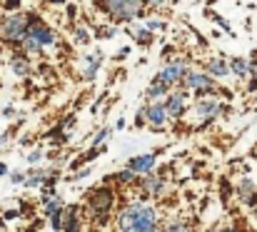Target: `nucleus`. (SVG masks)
<instances>
[{
    "mask_svg": "<svg viewBox=\"0 0 257 232\" xmlns=\"http://www.w3.org/2000/svg\"><path fill=\"white\" fill-rule=\"evenodd\" d=\"M117 232H160V212L148 202H127L115 217Z\"/></svg>",
    "mask_w": 257,
    "mask_h": 232,
    "instance_id": "obj_1",
    "label": "nucleus"
},
{
    "mask_svg": "<svg viewBox=\"0 0 257 232\" xmlns=\"http://www.w3.org/2000/svg\"><path fill=\"white\" fill-rule=\"evenodd\" d=\"M30 25V13H5L0 18V40L8 45H20Z\"/></svg>",
    "mask_w": 257,
    "mask_h": 232,
    "instance_id": "obj_2",
    "label": "nucleus"
},
{
    "mask_svg": "<svg viewBox=\"0 0 257 232\" xmlns=\"http://www.w3.org/2000/svg\"><path fill=\"white\" fill-rule=\"evenodd\" d=\"M97 10H102L110 20H115V23H133L135 18H140L143 15V10H145V3H138V0H115V3H100V5H95Z\"/></svg>",
    "mask_w": 257,
    "mask_h": 232,
    "instance_id": "obj_3",
    "label": "nucleus"
},
{
    "mask_svg": "<svg viewBox=\"0 0 257 232\" xmlns=\"http://www.w3.org/2000/svg\"><path fill=\"white\" fill-rule=\"evenodd\" d=\"M85 202H87V207H90V212H95V215H107V212L115 207V202H117V192H115V187H110V185H100V187H92V190L87 192Z\"/></svg>",
    "mask_w": 257,
    "mask_h": 232,
    "instance_id": "obj_4",
    "label": "nucleus"
},
{
    "mask_svg": "<svg viewBox=\"0 0 257 232\" xmlns=\"http://www.w3.org/2000/svg\"><path fill=\"white\" fill-rule=\"evenodd\" d=\"M177 85H180L182 92H200L202 97H205V95H215V90H217V87H215V80L207 75V73L192 70V68L182 75V80H180Z\"/></svg>",
    "mask_w": 257,
    "mask_h": 232,
    "instance_id": "obj_5",
    "label": "nucleus"
},
{
    "mask_svg": "<svg viewBox=\"0 0 257 232\" xmlns=\"http://www.w3.org/2000/svg\"><path fill=\"white\" fill-rule=\"evenodd\" d=\"M25 38L35 40L43 50H48V48H55V45H58V33H55L48 23H43L38 15H30V25H28Z\"/></svg>",
    "mask_w": 257,
    "mask_h": 232,
    "instance_id": "obj_6",
    "label": "nucleus"
},
{
    "mask_svg": "<svg viewBox=\"0 0 257 232\" xmlns=\"http://www.w3.org/2000/svg\"><path fill=\"white\" fill-rule=\"evenodd\" d=\"M190 70V60L187 58H172L170 63H165L163 68H160V73H158V82H163L165 87H172V85H177L182 75Z\"/></svg>",
    "mask_w": 257,
    "mask_h": 232,
    "instance_id": "obj_7",
    "label": "nucleus"
},
{
    "mask_svg": "<svg viewBox=\"0 0 257 232\" xmlns=\"http://www.w3.org/2000/svg\"><path fill=\"white\" fill-rule=\"evenodd\" d=\"M222 102H220V97H215V95H205V97H197L195 100V115L202 120V123H212L215 118H220L222 115Z\"/></svg>",
    "mask_w": 257,
    "mask_h": 232,
    "instance_id": "obj_8",
    "label": "nucleus"
},
{
    "mask_svg": "<svg viewBox=\"0 0 257 232\" xmlns=\"http://www.w3.org/2000/svg\"><path fill=\"white\" fill-rule=\"evenodd\" d=\"M163 107H165V112H168V120L182 118L185 110H187V92H182V90H172V92H168L165 100H163Z\"/></svg>",
    "mask_w": 257,
    "mask_h": 232,
    "instance_id": "obj_9",
    "label": "nucleus"
},
{
    "mask_svg": "<svg viewBox=\"0 0 257 232\" xmlns=\"http://www.w3.org/2000/svg\"><path fill=\"white\" fill-rule=\"evenodd\" d=\"M143 115H145V125L153 128V130H163L170 120H168V112L163 107V102H150L143 107Z\"/></svg>",
    "mask_w": 257,
    "mask_h": 232,
    "instance_id": "obj_10",
    "label": "nucleus"
},
{
    "mask_svg": "<svg viewBox=\"0 0 257 232\" xmlns=\"http://www.w3.org/2000/svg\"><path fill=\"white\" fill-rule=\"evenodd\" d=\"M155 167H158V155L145 153V155H135V157H130L125 170H130L133 175H150Z\"/></svg>",
    "mask_w": 257,
    "mask_h": 232,
    "instance_id": "obj_11",
    "label": "nucleus"
},
{
    "mask_svg": "<svg viewBox=\"0 0 257 232\" xmlns=\"http://www.w3.org/2000/svg\"><path fill=\"white\" fill-rule=\"evenodd\" d=\"M138 185H140V190H143V195L145 197H160L165 190H168V182H165V177H160V175H143V177H138Z\"/></svg>",
    "mask_w": 257,
    "mask_h": 232,
    "instance_id": "obj_12",
    "label": "nucleus"
},
{
    "mask_svg": "<svg viewBox=\"0 0 257 232\" xmlns=\"http://www.w3.org/2000/svg\"><path fill=\"white\" fill-rule=\"evenodd\" d=\"M100 65H102V53H100V50H92V53L83 55V70H80V77H83V80H95Z\"/></svg>",
    "mask_w": 257,
    "mask_h": 232,
    "instance_id": "obj_13",
    "label": "nucleus"
},
{
    "mask_svg": "<svg viewBox=\"0 0 257 232\" xmlns=\"http://www.w3.org/2000/svg\"><path fill=\"white\" fill-rule=\"evenodd\" d=\"M50 172H53V170H48V167H33L30 172H25L23 185H25L28 190H33V187H43L45 180L50 177Z\"/></svg>",
    "mask_w": 257,
    "mask_h": 232,
    "instance_id": "obj_14",
    "label": "nucleus"
},
{
    "mask_svg": "<svg viewBox=\"0 0 257 232\" xmlns=\"http://www.w3.org/2000/svg\"><path fill=\"white\" fill-rule=\"evenodd\" d=\"M207 75L212 77H227L230 75V68H227V58L225 55H212L207 58Z\"/></svg>",
    "mask_w": 257,
    "mask_h": 232,
    "instance_id": "obj_15",
    "label": "nucleus"
},
{
    "mask_svg": "<svg viewBox=\"0 0 257 232\" xmlns=\"http://www.w3.org/2000/svg\"><path fill=\"white\" fill-rule=\"evenodd\" d=\"M43 207H45V217H48V220L55 217V215H63V210H65L63 200H60L55 192H48V195L43 197Z\"/></svg>",
    "mask_w": 257,
    "mask_h": 232,
    "instance_id": "obj_16",
    "label": "nucleus"
},
{
    "mask_svg": "<svg viewBox=\"0 0 257 232\" xmlns=\"http://www.w3.org/2000/svg\"><path fill=\"white\" fill-rule=\"evenodd\" d=\"M10 70H13L18 77H28L30 70H33V65H30V60H28L25 55L13 53V55H10Z\"/></svg>",
    "mask_w": 257,
    "mask_h": 232,
    "instance_id": "obj_17",
    "label": "nucleus"
},
{
    "mask_svg": "<svg viewBox=\"0 0 257 232\" xmlns=\"http://www.w3.org/2000/svg\"><path fill=\"white\" fill-rule=\"evenodd\" d=\"M168 92H170V87H165L163 82H158V80L153 77V82H150L148 90H145V100H148V105H150V102H163Z\"/></svg>",
    "mask_w": 257,
    "mask_h": 232,
    "instance_id": "obj_18",
    "label": "nucleus"
},
{
    "mask_svg": "<svg viewBox=\"0 0 257 232\" xmlns=\"http://www.w3.org/2000/svg\"><path fill=\"white\" fill-rule=\"evenodd\" d=\"M255 192H257V185H255L252 177H240V180H237V185H235V195H237L242 202H247Z\"/></svg>",
    "mask_w": 257,
    "mask_h": 232,
    "instance_id": "obj_19",
    "label": "nucleus"
},
{
    "mask_svg": "<svg viewBox=\"0 0 257 232\" xmlns=\"http://www.w3.org/2000/svg\"><path fill=\"white\" fill-rule=\"evenodd\" d=\"M160 232H192V225L185 217H168L160 225Z\"/></svg>",
    "mask_w": 257,
    "mask_h": 232,
    "instance_id": "obj_20",
    "label": "nucleus"
},
{
    "mask_svg": "<svg viewBox=\"0 0 257 232\" xmlns=\"http://www.w3.org/2000/svg\"><path fill=\"white\" fill-rule=\"evenodd\" d=\"M80 217H78V207H65L63 210V232H78Z\"/></svg>",
    "mask_w": 257,
    "mask_h": 232,
    "instance_id": "obj_21",
    "label": "nucleus"
},
{
    "mask_svg": "<svg viewBox=\"0 0 257 232\" xmlns=\"http://www.w3.org/2000/svg\"><path fill=\"white\" fill-rule=\"evenodd\" d=\"M227 68L235 77H247L250 75V65H247V58H232L227 60Z\"/></svg>",
    "mask_w": 257,
    "mask_h": 232,
    "instance_id": "obj_22",
    "label": "nucleus"
},
{
    "mask_svg": "<svg viewBox=\"0 0 257 232\" xmlns=\"http://www.w3.org/2000/svg\"><path fill=\"white\" fill-rule=\"evenodd\" d=\"M90 38H92V30H90L87 25H80V23L73 25V40H75L78 45H87Z\"/></svg>",
    "mask_w": 257,
    "mask_h": 232,
    "instance_id": "obj_23",
    "label": "nucleus"
},
{
    "mask_svg": "<svg viewBox=\"0 0 257 232\" xmlns=\"http://www.w3.org/2000/svg\"><path fill=\"white\" fill-rule=\"evenodd\" d=\"M130 33H133L135 43H138V45H143V48L153 45V40H155V35H153L150 30H145V28H130Z\"/></svg>",
    "mask_w": 257,
    "mask_h": 232,
    "instance_id": "obj_24",
    "label": "nucleus"
},
{
    "mask_svg": "<svg viewBox=\"0 0 257 232\" xmlns=\"http://www.w3.org/2000/svg\"><path fill=\"white\" fill-rule=\"evenodd\" d=\"M207 15H210V20H212V23H217V25H220L225 33H230V35L235 38V30H232V25H230V23H227V20L220 15V13H215V10H207Z\"/></svg>",
    "mask_w": 257,
    "mask_h": 232,
    "instance_id": "obj_25",
    "label": "nucleus"
},
{
    "mask_svg": "<svg viewBox=\"0 0 257 232\" xmlns=\"http://www.w3.org/2000/svg\"><path fill=\"white\" fill-rule=\"evenodd\" d=\"M112 180L120 182V185H135V182H138V175H133L130 170H120V172L112 175Z\"/></svg>",
    "mask_w": 257,
    "mask_h": 232,
    "instance_id": "obj_26",
    "label": "nucleus"
},
{
    "mask_svg": "<svg viewBox=\"0 0 257 232\" xmlns=\"http://www.w3.org/2000/svg\"><path fill=\"white\" fill-rule=\"evenodd\" d=\"M110 133H112V128H102V130H97L95 138H92V150H102V145H105V140H107Z\"/></svg>",
    "mask_w": 257,
    "mask_h": 232,
    "instance_id": "obj_27",
    "label": "nucleus"
},
{
    "mask_svg": "<svg viewBox=\"0 0 257 232\" xmlns=\"http://www.w3.org/2000/svg\"><path fill=\"white\" fill-rule=\"evenodd\" d=\"M25 160H28L30 167H40V162H43V150H30Z\"/></svg>",
    "mask_w": 257,
    "mask_h": 232,
    "instance_id": "obj_28",
    "label": "nucleus"
},
{
    "mask_svg": "<svg viewBox=\"0 0 257 232\" xmlns=\"http://www.w3.org/2000/svg\"><path fill=\"white\" fill-rule=\"evenodd\" d=\"M145 30H150V33L155 35L158 30H165V23H163V20H155V18H150V20L145 23Z\"/></svg>",
    "mask_w": 257,
    "mask_h": 232,
    "instance_id": "obj_29",
    "label": "nucleus"
},
{
    "mask_svg": "<svg viewBox=\"0 0 257 232\" xmlns=\"http://www.w3.org/2000/svg\"><path fill=\"white\" fill-rule=\"evenodd\" d=\"M115 33H117V28H115V25H112V28H110V25H105V28H97V30H95V35H100V38H110V35H115Z\"/></svg>",
    "mask_w": 257,
    "mask_h": 232,
    "instance_id": "obj_30",
    "label": "nucleus"
},
{
    "mask_svg": "<svg viewBox=\"0 0 257 232\" xmlns=\"http://www.w3.org/2000/svg\"><path fill=\"white\" fill-rule=\"evenodd\" d=\"M90 172H92V167H80V170H75V172H73V177H70V180H75V182H78V180H85L87 175H90Z\"/></svg>",
    "mask_w": 257,
    "mask_h": 232,
    "instance_id": "obj_31",
    "label": "nucleus"
},
{
    "mask_svg": "<svg viewBox=\"0 0 257 232\" xmlns=\"http://www.w3.org/2000/svg\"><path fill=\"white\" fill-rule=\"evenodd\" d=\"M23 180H25V172H20V170L10 172V182H13V185H23Z\"/></svg>",
    "mask_w": 257,
    "mask_h": 232,
    "instance_id": "obj_32",
    "label": "nucleus"
},
{
    "mask_svg": "<svg viewBox=\"0 0 257 232\" xmlns=\"http://www.w3.org/2000/svg\"><path fill=\"white\" fill-rule=\"evenodd\" d=\"M250 58H252V60H247V65H250V75L257 77V50L250 55ZM250 75H247V77H250Z\"/></svg>",
    "mask_w": 257,
    "mask_h": 232,
    "instance_id": "obj_33",
    "label": "nucleus"
},
{
    "mask_svg": "<svg viewBox=\"0 0 257 232\" xmlns=\"http://www.w3.org/2000/svg\"><path fill=\"white\" fill-rule=\"evenodd\" d=\"M50 225H53V230H63V215H55V217H50Z\"/></svg>",
    "mask_w": 257,
    "mask_h": 232,
    "instance_id": "obj_34",
    "label": "nucleus"
},
{
    "mask_svg": "<svg viewBox=\"0 0 257 232\" xmlns=\"http://www.w3.org/2000/svg\"><path fill=\"white\" fill-rule=\"evenodd\" d=\"M207 232H240L237 227H227V225H217V227H210Z\"/></svg>",
    "mask_w": 257,
    "mask_h": 232,
    "instance_id": "obj_35",
    "label": "nucleus"
},
{
    "mask_svg": "<svg viewBox=\"0 0 257 232\" xmlns=\"http://www.w3.org/2000/svg\"><path fill=\"white\" fill-rule=\"evenodd\" d=\"M3 217H5V220H18V217H20V210H5Z\"/></svg>",
    "mask_w": 257,
    "mask_h": 232,
    "instance_id": "obj_36",
    "label": "nucleus"
},
{
    "mask_svg": "<svg viewBox=\"0 0 257 232\" xmlns=\"http://www.w3.org/2000/svg\"><path fill=\"white\" fill-rule=\"evenodd\" d=\"M247 90H250V92H255V90H257V77H255V75H250V82H247Z\"/></svg>",
    "mask_w": 257,
    "mask_h": 232,
    "instance_id": "obj_37",
    "label": "nucleus"
},
{
    "mask_svg": "<svg viewBox=\"0 0 257 232\" xmlns=\"http://www.w3.org/2000/svg\"><path fill=\"white\" fill-rule=\"evenodd\" d=\"M3 115H5V118L15 115V107H13V105H5V107H3Z\"/></svg>",
    "mask_w": 257,
    "mask_h": 232,
    "instance_id": "obj_38",
    "label": "nucleus"
},
{
    "mask_svg": "<svg viewBox=\"0 0 257 232\" xmlns=\"http://www.w3.org/2000/svg\"><path fill=\"white\" fill-rule=\"evenodd\" d=\"M135 125H145V115H143V107H140V112H138V118H135Z\"/></svg>",
    "mask_w": 257,
    "mask_h": 232,
    "instance_id": "obj_39",
    "label": "nucleus"
},
{
    "mask_svg": "<svg viewBox=\"0 0 257 232\" xmlns=\"http://www.w3.org/2000/svg\"><path fill=\"white\" fill-rule=\"evenodd\" d=\"M127 53H130V48H122V50H120V53H117V60H122V58H125V55H127Z\"/></svg>",
    "mask_w": 257,
    "mask_h": 232,
    "instance_id": "obj_40",
    "label": "nucleus"
},
{
    "mask_svg": "<svg viewBox=\"0 0 257 232\" xmlns=\"http://www.w3.org/2000/svg\"><path fill=\"white\" fill-rule=\"evenodd\" d=\"M3 175H8V165H5V162H0V177H3Z\"/></svg>",
    "mask_w": 257,
    "mask_h": 232,
    "instance_id": "obj_41",
    "label": "nucleus"
},
{
    "mask_svg": "<svg viewBox=\"0 0 257 232\" xmlns=\"http://www.w3.org/2000/svg\"><path fill=\"white\" fill-rule=\"evenodd\" d=\"M5 143H8V135H0V148H3Z\"/></svg>",
    "mask_w": 257,
    "mask_h": 232,
    "instance_id": "obj_42",
    "label": "nucleus"
},
{
    "mask_svg": "<svg viewBox=\"0 0 257 232\" xmlns=\"http://www.w3.org/2000/svg\"><path fill=\"white\" fill-rule=\"evenodd\" d=\"M0 232H5V230H3V222H0Z\"/></svg>",
    "mask_w": 257,
    "mask_h": 232,
    "instance_id": "obj_43",
    "label": "nucleus"
}]
</instances>
